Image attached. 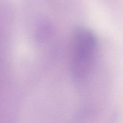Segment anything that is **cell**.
<instances>
[{
	"mask_svg": "<svg viewBox=\"0 0 123 123\" xmlns=\"http://www.w3.org/2000/svg\"><path fill=\"white\" fill-rule=\"evenodd\" d=\"M70 69L75 80L82 81L89 75L95 61L97 41L90 29L77 27L72 36Z\"/></svg>",
	"mask_w": 123,
	"mask_h": 123,
	"instance_id": "1",
	"label": "cell"
}]
</instances>
